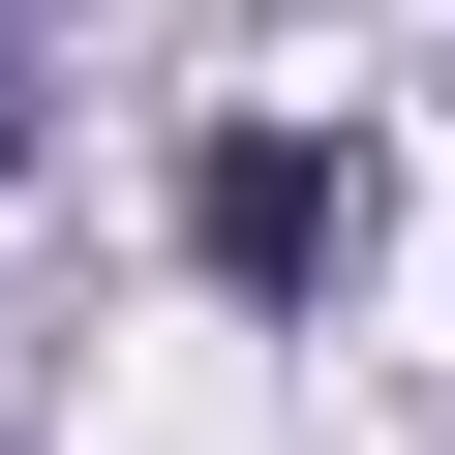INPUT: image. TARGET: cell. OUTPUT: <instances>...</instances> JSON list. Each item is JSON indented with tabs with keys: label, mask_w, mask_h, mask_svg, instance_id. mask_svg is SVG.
Here are the masks:
<instances>
[{
	"label": "cell",
	"mask_w": 455,
	"mask_h": 455,
	"mask_svg": "<svg viewBox=\"0 0 455 455\" xmlns=\"http://www.w3.org/2000/svg\"><path fill=\"white\" fill-rule=\"evenodd\" d=\"M182 243L243 274V304H304V274L364 243V152H304V122H212V152H182Z\"/></svg>",
	"instance_id": "1"
}]
</instances>
